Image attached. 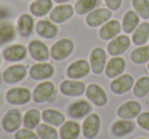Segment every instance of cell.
<instances>
[{"mask_svg":"<svg viewBox=\"0 0 149 139\" xmlns=\"http://www.w3.org/2000/svg\"><path fill=\"white\" fill-rule=\"evenodd\" d=\"M22 123H24V119L18 109L9 110L2 119V127L6 132H9V133L17 131Z\"/></svg>","mask_w":149,"mask_h":139,"instance_id":"obj_1","label":"cell"},{"mask_svg":"<svg viewBox=\"0 0 149 139\" xmlns=\"http://www.w3.org/2000/svg\"><path fill=\"white\" fill-rule=\"evenodd\" d=\"M73 51V43L70 40L63 39L53 45L51 49V56L55 60H63L67 58Z\"/></svg>","mask_w":149,"mask_h":139,"instance_id":"obj_2","label":"cell"},{"mask_svg":"<svg viewBox=\"0 0 149 139\" xmlns=\"http://www.w3.org/2000/svg\"><path fill=\"white\" fill-rule=\"evenodd\" d=\"M6 100L12 105H24L31 100V92L24 87L11 88L6 94Z\"/></svg>","mask_w":149,"mask_h":139,"instance_id":"obj_3","label":"cell"},{"mask_svg":"<svg viewBox=\"0 0 149 139\" xmlns=\"http://www.w3.org/2000/svg\"><path fill=\"white\" fill-rule=\"evenodd\" d=\"M26 75V66L16 64L10 66L3 72V79L7 83H15L22 80Z\"/></svg>","mask_w":149,"mask_h":139,"instance_id":"obj_4","label":"cell"},{"mask_svg":"<svg viewBox=\"0 0 149 139\" xmlns=\"http://www.w3.org/2000/svg\"><path fill=\"white\" fill-rule=\"evenodd\" d=\"M54 90H55L54 84L50 81H45V82L40 83L35 88L33 98L36 103H44L53 96Z\"/></svg>","mask_w":149,"mask_h":139,"instance_id":"obj_5","label":"cell"},{"mask_svg":"<svg viewBox=\"0 0 149 139\" xmlns=\"http://www.w3.org/2000/svg\"><path fill=\"white\" fill-rule=\"evenodd\" d=\"M54 68L49 63H37L31 67L30 75L36 80H43L53 75Z\"/></svg>","mask_w":149,"mask_h":139,"instance_id":"obj_6","label":"cell"},{"mask_svg":"<svg viewBox=\"0 0 149 139\" xmlns=\"http://www.w3.org/2000/svg\"><path fill=\"white\" fill-rule=\"evenodd\" d=\"M89 73V64L85 60H78L73 62L67 69V74L70 78L77 79L86 76Z\"/></svg>","mask_w":149,"mask_h":139,"instance_id":"obj_7","label":"cell"},{"mask_svg":"<svg viewBox=\"0 0 149 139\" xmlns=\"http://www.w3.org/2000/svg\"><path fill=\"white\" fill-rule=\"evenodd\" d=\"M107 61V54L102 48H96L92 51L90 55V64H91V69L94 73L100 74L102 72L106 66Z\"/></svg>","mask_w":149,"mask_h":139,"instance_id":"obj_8","label":"cell"},{"mask_svg":"<svg viewBox=\"0 0 149 139\" xmlns=\"http://www.w3.org/2000/svg\"><path fill=\"white\" fill-rule=\"evenodd\" d=\"M100 121L96 114L89 115L83 122V134L86 138H93L100 131Z\"/></svg>","mask_w":149,"mask_h":139,"instance_id":"obj_9","label":"cell"},{"mask_svg":"<svg viewBox=\"0 0 149 139\" xmlns=\"http://www.w3.org/2000/svg\"><path fill=\"white\" fill-rule=\"evenodd\" d=\"M112 16V12L108 8H100L90 12L86 17V22L90 27H98L106 22Z\"/></svg>","mask_w":149,"mask_h":139,"instance_id":"obj_10","label":"cell"},{"mask_svg":"<svg viewBox=\"0 0 149 139\" xmlns=\"http://www.w3.org/2000/svg\"><path fill=\"white\" fill-rule=\"evenodd\" d=\"M130 46V39L127 36H119L116 39L111 41L108 46L109 53L113 56H118L123 54Z\"/></svg>","mask_w":149,"mask_h":139,"instance_id":"obj_11","label":"cell"},{"mask_svg":"<svg viewBox=\"0 0 149 139\" xmlns=\"http://www.w3.org/2000/svg\"><path fill=\"white\" fill-rule=\"evenodd\" d=\"M60 89L66 96H81L85 90V85L83 82L76 80H65L61 83Z\"/></svg>","mask_w":149,"mask_h":139,"instance_id":"obj_12","label":"cell"},{"mask_svg":"<svg viewBox=\"0 0 149 139\" xmlns=\"http://www.w3.org/2000/svg\"><path fill=\"white\" fill-rule=\"evenodd\" d=\"M87 98L96 106H104L107 103V94L97 84H90L86 90Z\"/></svg>","mask_w":149,"mask_h":139,"instance_id":"obj_13","label":"cell"},{"mask_svg":"<svg viewBox=\"0 0 149 139\" xmlns=\"http://www.w3.org/2000/svg\"><path fill=\"white\" fill-rule=\"evenodd\" d=\"M134 79L132 76L125 74L123 76H120L119 78L115 79L111 84V88L116 94H124L130 90L133 86Z\"/></svg>","mask_w":149,"mask_h":139,"instance_id":"obj_14","label":"cell"},{"mask_svg":"<svg viewBox=\"0 0 149 139\" xmlns=\"http://www.w3.org/2000/svg\"><path fill=\"white\" fill-rule=\"evenodd\" d=\"M30 53L31 57L37 61H46L49 58V51L45 44L40 41H33L30 44Z\"/></svg>","mask_w":149,"mask_h":139,"instance_id":"obj_15","label":"cell"},{"mask_svg":"<svg viewBox=\"0 0 149 139\" xmlns=\"http://www.w3.org/2000/svg\"><path fill=\"white\" fill-rule=\"evenodd\" d=\"M140 111H141V106L139 103L131 101L122 105L119 108L118 114L120 117L124 119H133L140 113Z\"/></svg>","mask_w":149,"mask_h":139,"instance_id":"obj_16","label":"cell"},{"mask_svg":"<svg viewBox=\"0 0 149 139\" xmlns=\"http://www.w3.org/2000/svg\"><path fill=\"white\" fill-rule=\"evenodd\" d=\"M80 133V126L74 121H68L61 127V139H76Z\"/></svg>","mask_w":149,"mask_h":139,"instance_id":"obj_17","label":"cell"},{"mask_svg":"<svg viewBox=\"0 0 149 139\" xmlns=\"http://www.w3.org/2000/svg\"><path fill=\"white\" fill-rule=\"evenodd\" d=\"M72 14L73 8L71 7V5H59L52 11L50 17L54 22L61 24V22L70 18L72 16Z\"/></svg>","mask_w":149,"mask_h":139,"instance_id":"obj_18","label":"cell"},{"mask_svg":"<svg viewBox=\"0 0 149 139\" xmlns=\"http://www.w3.org/2000/svg\"><path fill=\"white\" fill-rule=\"evenodd\" d=\"M121 31V24L118 20H111L107 22L100 31V36L104 40H110L119 35Z\"/></svg>","mask_w":149,"mask_h":139,"instance_id":"obj_19","label":"cell"},{"mask_svg":"<svg viewBox=\"0 0 149 139\" xmlns=\"http://www.w3.org/2000/svg\"><path fill=\"white\" fill-rule=\"evenodd\" d=\"M124 69H125V61L120 57H116L109 61L106 68V74L109 77H116L123 72Z\"/></svg>","mask_w":149,"mask_h":139,"instance_id":"obj_20","label":"cell"},{"mask_svg":"<svg viewBox=\"0 0 149 139\" xmlns=\"http://www.w3.org/2000/svg\"><path fill=\"white\" fill-rule=\"evenodd\" d=\"M4 58L8 61H19L26 55V50L24 46L14 45L4 50Z\"/></svg>","mask_w":149,"mask_h":139,"instance_id":"obj_21","label":"cell"},{"mask_svg":"<svg viewBox=\"0 0 149 139\" xmlns=\"http://www.w3.org/2000/svg\"><path fill=\"white\" fill-rule=\"evenodd\" d=\"M149 39V24L142 22L136 28L133 34V42L138 46L144 45Z\"/></svg>","mask_w":149,"mask_h":139,"instance_id":"obj_22","label":"cell"},{"mask_svg":"<svg viewBox=\"0 0 149 139\" xmlns=\"http://www.w3.org/2000/svg\"><path fill=\"white\" fill-rule=\"evenodd\" d=\"M37 31L40 36L47 39H52L57 35L58 29L55 24L47 20H41L37 24Z\"/></svg>","mask_w":149,"mask_h":139,"instance_id":"obj_23","label":"cell"},{"mask_svg":"<svg viewBox=\"0 0 149 139\" xmlns=\"http://www.w3.org/2000/svg\"><path fill=\"white\" fill-rule=\"evenodd\" d=\"M91 110V106L85 101H79L71 105L69 108V115L73 118H82Z\"/></svg>","mask_w":149,"mask_h":139,"instance_id":"obj_24","label":"cell"},{"mask_svg":"<svg viewBox=\"0 0 149 139\" xmlns=\"http://www.w3.org/2000/svg\"><path fill=\"white\" fill-rule=\"evenodd\" d=\"M42 116H43V120L46 123L51 124V125L55 126V127L61 126L65 121V117L62 113L55 110H52V109L44 111Z\"/></svg>","mask_w":149,"mask_h":139,"instance_id":"obj_25","label":"cell"},{"mask_svg":"<svg viewBox=\"0 0 149 139\" xmlns=\"http://www.w3.org/2000/svg\"><path fill=\"white\" fill-rule=\"evenodd\" d=\"M52 5L51 0H37L31 5V11L37 16H43L50 11Z\"/></svg>","mask_w":149,"mask_h":139,"instance_id":"obj_26","label":"cell"},{"mask_svg":"<svg viewBox=\"0 0 149 139\" xmlns=\"http://www.w3.org/2000/svg\"><path fill=\"white\" fill-rule=\"evenodd\" d=\"M138 24H139V16L136 12L130 10L125 14L123 18V29L126 33L129 34L135 31L138 27Z\"/></svg>","mask_w":149,"mask_h":139,"instance_id":"obj_27","label":"cell"},{"mask_svg":"<svg viewBox=\"0 0 149 139\" xmlns=\"http://www.w3.org/2000/svg\"><path fill=\"white\" fill-rule=\"evenodd\" d=\"M41 121V114L37 109H31L28 111L24 117V125L29 129H35L38 127Z\"/></svg>","mask_w":149,"mask_h":139,"instance_id":"obj_28","label":"cell"},{"mask_svg":"<svg viewBox=\"0 0 149 139\" xmlns=\"http://www.w3.org/2000/svg\"><path fill=\"white\" fill-rule=\"evenodd\" d=\"M33 27V20L31 15L29 14H24L20 16L18 20V29L19 33L24 37H28L31 34V29Z\"/></svg>","mask_w":149,"mask_h":139,"instance_id":"obj_29","label":"cell"},{"mask_svg":"<svg viewBox=\"0 0 149 139\" xmlns=\"http://www.w3.org/2000/svg\"><path fill=\"white\" fill-rule=\"evenodd\" d=\"M37 134L41 139H58L57 130L47 124H39L37 127Z\"/></svg>","mask_w":149,"mask_h":139,"instance_id":"obj_30","label":"cell"},{"mask_svg":"<svg viewBox=\"0 0 149 139\" xmlns=\"http://www.w3.org/2000/svg\"><path fill=\"white\" fill-rule=\"evenodd\" d=\"M134 128H135V125H134L133 122L122 120V121H118L113 126V132H114L115 135L122 136L133 131Z\"/></svg>","mask_w":149,"mask_h":139,"instance_id":"obj_31","label":"cell"},{"mask_svg":"<svg viewBox=\"0 0 149 139\" xmlns=\"http://www.w3.org/2000/svg\"><path fill=\"white\" fill-rule=\"evenodd\" d=\"M131 59L137 64H142L149 61V46H143L135 49L131 54Z\"/></svg>","mask_w":149,"mask_h":139,"instance_id":"obj_32","label":"cell"},{"mask_svg":"<svg viewBox=\"0 0 149 139\" xmlns=\"http://www.w3.org/2000/svg\"><path fill=\"white\" fill-rule=\"evenodd\" d=\"M97 0H78L75 4V11L78 14H84L95 7Z\"/></svg>","mask_w":149,"mask_h":139,"instance_id":"obj_33","label":"cell"},{"mask_svg":"<svg viewBox=\"0 0 149 139\" xmlns=\"http://www.w3.org/2000/svg\"><path fill=\"white\" fill-rule=\"evenodd\" d=\"M149 92V77H142L137 81L134 87V94L136 96H146Z\"/></svg>","mask_w":149,"mask_h":139,"instance_id":"obj_34","label":"cell"},{"mask_svg":"<svg viewBox=\"0 0 149 139\" xmlns=\"http://www.w3.org/2000/svg\"><path fill=\"white\" fill-rule=\"evenodd\" d=\"M133 6L136 12L142 18H149V1L148 0H133Z\"/></svg>","mask_w":149,"mask_h":139,"instance_id":"obj_35","label":"cell"},{"mask_svg":"<svg viewBox=\"0 0 149 139\" xmlns=\"http://www.w3.org/2000/svg\"><path fill=\"white\" fill-rule=\"evenodd\" d=\"M15 37V31L14 28L10 24L3 26L0 28V45L10 42Z\"/></svg>","mask_w":149,"mask_h":139,"instance_id":"obj_36","label":"cell"},{"mask_svg":"<svg viewBox=\"0 0 149 139\" xmlns=\"http://www.w3.org/2000/svg\"><path fill=\"white\" fill-rule=\"evenodd\" d=\"M15 139H39V135L35 132L31 131V129L24 128V129H19L14 135Z\"/></svg>","mask_w":149,"mask_h":139,"instance_id":"obj_37","label":"cell"},{"mask_svg":"<svg viewBox=\"0 0 149 139\" xmlns=\"http://www.w3.org/2000/svg\"><path fill=\"white\" fill-rule=\"evenodd\" d=\"M138 123L142 128L149 130V113H143L138 117Z\"/></svg>","mask_w":149,"mask_h":139,"instance_id":"obj_38","label":"cell"},{"mask_svg":"<svg viewBox=\"0 0 149 139\" xmlns=\"http://www.w3.org/2000/svg\"><path fill=\"white\" fill-rule=\"evenodd\" d=\"M106 3L109 8L113 10H117L122 4V0H106Z\"/></svg>","mask_w":149,"mask_h":139,"instance_id":"obj_39","label":"cell"},{"mask_svg":"<svg viewBox=\"0 0 149 139\" xmlns=\"http://www.w3.org/2000/svg\"><path fill=\"white\" fill-rule=\"evenodd\" d=\"M7 10L6 9H3V8H0V18L2 17H5V16H7Z\"/></svg>","mask_w":149,"mask_h":139,"instance_id":"obj_40","label":"cell"},{"mask_svg":"<svg viewBox=\"0 0 149 139\" xmlns=\"http://www.w3.org/2000/svg\"><path fill=\"white\" fill-rule=\"evenodd\" d=\"M56 2H59V3H61V2H66V1H69V0H55Z\"/></svg>","mask_w":149,"mask_h":139,"instance_id":"obj_41","label":"cell"},{"mask_svg":"<svg viewBox=\"0 0 149 139\" xmlns=\"http://www.w3.org/2000/svg\"><path fill=\"white\" fill-rule=\"evenodd\" d=\"M148 69H149V64H148Z\"/></svg>","mask_w":149,"mask_h":139,"instance_id":"obj_42","label":"cell"},{"mask_svg":"<svg viewBox=\"0 0 149 139\" xmlns=\"http://www.w3.org/2000/svg\"><path fill=\"white\" fill-rule=\"evenodd\" d=\"M140 139H144V138H140Z\"/></svg>","mask_w":149,"mask_h":139,"instance_id":"obj_43","label":"cell"}]
</instances>
